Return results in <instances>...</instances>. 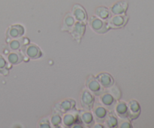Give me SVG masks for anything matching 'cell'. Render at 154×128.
Listing matches in <instances>:
<instances>
[{"label":"cell","mask_w":154,"mask_h":128,"mask_svg":"<svg viewBox=\"0 0 154 128\" xmlns=\"http://www.w3.org/2000/svg\"><path fill=\"white\" fill-rule=\"evenodd\" d=\"M81 103L84 108L90 110L94 106V96L88 90H84L81 96Z\"/></svg>","instance_id":"2"},{"label":"cell","mask_w":154,"mask_h":128,"mask_svg":"<svg viewBox=\"0 0 154 128\" xmlns=\"http://www.w3.org/2000/svg\"><path fill=\"white\" fill-rule=\"evenodd\" d=\"M111 95L115 98V99L118 100V99L120 98V96H121L120 90H119L117 87H114L111 88Z\"/></svg>","instance_id":"25"},{"label":"cell","mask_w":154,"mask_h":128,"mask_svg":"<svg viewBox=\"0 0 154 128\" xmlns=\"http://www.w3.org/2000/svg\"><path fill=\"white\" fill-rule=\"evenodd\" d=\"M38 126H39V127L50 128V127H51V125H50V123H49V121H48V119L43 118L42 120H41L40 123H39Z\"/></svg>","instance_id":"26"},{"label":"cell","mask_w":154,"mask_h":128,"mask_svg":"<svg viewBox=\"0 0 154 128\" xmlns=\"http://www.w3.org/2000/svg\"><path fill=\"white\" fill-rule=\"evenodd\" d=\"M85 23L78 21V22L75 23V24H74V26L72 27V28L71 29L70 32L72 37H73L75 40L78 41V42H80L81 38L84 36V32H85Z\"/></svg>","instance_id":"5"},{"label":"cell","mask_w":154,"mask_h":128,"mask_svg":"<svg viewBox=\"0 0 154 128\" xmlns=\"http://www.w3.org/2000/svg\"><path fill=\"white\" fill-rule=\"evenodd\" d=\"M96 15L102 20H108L110 18L109 10L105 7H99L96 10Z\"/></svg>","instance_id":"18"},{"label":"cell","mask_w":154,"mask_h":128,"mask_svg":"<svg viewBox=\"0 0 154 128\" xmlns=\"http://www.w3.org/2000/svg\"><path fill=\"white\" fill-rule=\"evenodd\" d=\"M115 111L117 115L121 118L125 119L128 117V105L124 102H120L116 105Z\"/></svg>","instance_id":"14"},{"label":"cell","mask_w":154,"mask_h":128,"mask_svg":"<svg viewBox=\"0 0 154 128\" xmlns=\"http://www.w3.org/2000/svg\"><path fill=\"white\" fill-rule=\"evenodd\" d=\"M97 80L99 81V84L102 85V87H105V88L111 87L114 84L113 78L110 74L106 73V72L99 74L97 76Z\"/></svg>","instance_id":"10"},{"label":"cell","mask_w":154,"mask_h":128,"mask_svg":"<svg viewBox=\"0 0 154 128\" xmlns=\"http://www.w3.org/2000/svg\"><path fill=\"white\" fill-rule=\"evenodd\" d=\"M9 46H10L11 49L16 51V50H18L20 48L21 42L19 40H12L9 44Z\"/></svg>","instance_id":"24"},{"label":"cell","mask_w":154,"mask_h":128,"mask_svg":"<svg viewBox=\"0 0 154 128\" xmlns=\"http://www.w3.org/2000/svg\"><path fill=\"white\" fill-rule=\"evenodd\" d=\"M23 51L26 55L31 59H38L42 56V52L38 47L35 45H27L23 48Z\"/></svg>","instance_id":"8"},{"label":"cell","mask_w":154,"mask_h":128,"mask_svg":"<svg viewBox=\"0 0 154 128\" xmlns=\"http://www.w3.org/2000/svg\"><path fill=\"white\" fill-rule=\"evenodd\" d=\"M8 60L11 64H18L23 60V56L20 53H11L8 56Z\"/></svg>","instance_id":"19"},{"label":"cell","mask_w":154,"mask_h":128,"mask_svg":"<svg viewBox=\"0 0 154 128\" xmlns=\"http://www.w3.org/2000/svg\"><path fill=\"white\" fill-rule=\"evenodd\" d=\"M93 113H94L95 118L99 122L105 121L108 114L106 108L102 105H96L93 109Z\"/></svg>","instance_id":"11"},{"label":"cell","mask_w":154,"mask_h":128,"mask_svg":"<svg viewBox=\"0 0 154 128\" xmlns=\"http://www.w3.org/2000/svg\"><path fill=\"white\" fill-rule=\"evenodd\" d=\"M72 15H73L74 18L77 20V21L82 22L84 23H87V13H86L84 8L80 5L76 4L73 6V8H72Z\"/></svg>","instance_id":"7"},{"label":"cell","mask_w":154,"mask_h":128,"mask_svg":"<svg viewBox=\"0 0 154 128\" xmlns=\"http://www.w3.org/2000/svg\"><path fill=\"white\" fill-rule=\"evenodd\" d=\"M128 117L131 120L136 119L141 112V107L139 103L135 99H132L128 102Z\"/></svg>","instance_id":"6"},{"label":"cell","mask_w":154,"mask_h":128,"mask_svg":"<svg viewBox=\"0 0 154 128\" xmlns=\"http://www.w3.org/2000/svg\"><path fill=\"white\" fill-rule=\"evenodd\" d=\"M128 8V3L125 1H120L115 3L111 8V13L116 14H124Z\"/></svg>","instance_id":"13"},{"label":"cell","mask_w":154,"mask_h":128,"mask_svg":"<svg viewBox=\"0 0 154 128\" xmlns=\"http://www.w3.org/2000/svg\"><path fill=\"white\" fill-rule=\"evenodd\" d=\"M75 23V18H74L73 15L71 14H67L66 16L65 17L64 21H63V30L70 31Z\"/></svg>","instance_id":"17"},{"label":"cell","mask_w":154,"mask_h":128,"mask_svg":"<svg viewBox=\"0 0 154 128\" xmlns=\"http://www.w3.org/2000/svg\"><path fill=\"white\" fill-rule=\"evenodd\" d=\"M7 63H6L4 57L2 55H0V73L3 74V75H7L8 73V71L6 69L7 68Z\"/></svg>","instance_id":"22"},{"label":"cell","mask_w":154,"mask_h":128,"mask_svg":"<svg viewBox=\"0 0 154 128\" xmlns=\"http://www.w3.org/2000/svg\"><path fill=\"white\" fill-rule=\"evenodd\" d=\"M95 127H102V125H96V126H95Z\"/></svg>","instance_id":"28"},{"label":"cell","mask_w":154,"mask_h":128,"mask_svg":"<svg viewBox=\"0 0 154 128\" xmlns=\"http://www.w3.org/2000/svg\"><path fill=\"white\" fill-rule=\"evenodd\" d=\"M105 120H106L105 122H106V124L108 127H115L118 124V120H117V117L112 113L108 114Z\"/></svg>","instance_id":"20"},{"label":"cell","mask_w":154,"mask_h":128,"mask_svg":"<svg viewBox=\"0 0 154 128\" xmlns=\"http://www.w3.org/2000/svg\"><path fill=\"white\" fill-rule=\"evenodd\" d=\"M90 26L92 28V30H94L96 33L99 34H103L106 32L108 31L110 29V27L108 26V23L106 22H104L101 19L96 17H91L90 19Z\"/></svg>","instance_id":"1"},{"label":"cell","mask_w":154,"mask_h":128,"mask_svg":"<svg viewBox=\"0 0 154 128\" xmlns=\"http://www.w3.org/2000/svg\"><path fill=\"white\" fill-rule=\"evenodd\" d=\"M128 20L127 16L124 14H116L114 16L111 17L108 20V26L111 28L117 29L121 28L126 23Z\"/></svg>","instance_id":"4"},{"label":"cell","mask_w":154,"mask_h":128,"mask_svg":"<svg viewBox=\"0 0 154 128\" xmlns=\"http://www.w3.org/2000/svg\"><path fill=\"white\" fill-rule=\"evenodd\" d=\"M86 85H87V87L89 89V90L91 93H94L95 95L101 94L103 91L102 85L99 84V81L92 75L88 77L87 82H86Z\"/></svg>","instance_id":"3"},{"label":"cell","mask_w":154,"mask_h":128,"mask_svg":"<svg viewBox=\"0 0 154 128\" xmlns=\"http://www.w3.org/2000/svg\"><path fill=\"white\" fill-rule=\"evenodd\" d=\"M76 121V117L72 114H66L63 117V123L66 126H72L75 124Z\"/></svg>","instance_id":"21"},{"label":"cell","mask_w":154,"mask_h":128,"mask_svg":"<svg viewBox=\"0 0 154 128\" xmlns=\"http://www.w3.org/2000/svg\"><path fill=\"white\" fill-rule=\"evenodd\" d=\"M75 106V101L74 99H66L56 105V108L61 112H67L73 109Z\"/></svg>","instance_id":"12"},{"label":"cell","mask_w":154,"mask_h":128,"mask_svg":"<svg viewBox=\"0 0 154 128\" xmlns=\"http://www.w3.org/2000/svg\"><path fill=\"white\" fill-rule=\"evenodd\" d=\"M80 118L82 123H84L87 126H91L94 124V117L92 113L89 111H82Z\"/></svg>","instance_id":"16"},{"label":"cell","mask_w":154,"mask_h":128,"mask_svg":"<svg viewBox=\"0 0 154 128\" xmlns=\"http://www.w3.org/2000/svg\"><path fill=\"white\" fill-rule=\"evenodd\" d=\"M100 101L102 104L105 106L108 107H112L113 105H115L116 99L114 96L111 95V93H104L101 96Z\"/></svg>","instance_id":"15"},{"label":"cell","mask_w":154,"mask_h":128,"mask_svg":"<svg viewBox=\"0 0 154 128\" xmlns=\"http://www.w3.org/2000/svg\"><path fill=\"white\" fill-rule=\"evenodd\" d=\"M61 117H60V114H58L57 113L54 114L52 115V117H51V123H52L53 126H55V127L59 126V125L61 123Z\"/></svg>","instance_id":"23"},{"label":"cell","mask_w":154,"mask_h":128,"mask_svg":"<svg viewBox=\"0 0 154 128\" xmlns=\"http://www.w3.org/2000/svg\"><path fill=\"white\" fill-rule=\"evenodd\" d=\"M24 33L23 27L20 25H13L8 28L7 31L8 37L10 39H17L23 36Z\"/></svg>","instance_id":"9"},{"label":"cell","mask_w":154,"mask_h":128,"mask_svg":"<svg viewBox=\"0 0 154 128\" xmlns=\"http://www.w3.org/2000/svg\"><path fill=\"white\" fill-rule=\"evenodd\" d=\"M120 126V127H123V128H124V127L129 128V127H132V125H131V123H129V121H123Z\"/></svg>","instance_id":"27"}]
</instances>
